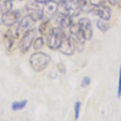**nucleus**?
Instances as JSON below:
<instances>
[{
  "label": "nucleus",
  "mask_w": 121,
  "mask_h": 121,
  "mask_svg": "<svg viewBox=\"0 0 121 121\" xmlns=\"http://www.w3.org/2000/svg\"><path fill=\"white\" fill-rule=\"evenodd\" d=\"M43 10V17L46 20H50L53 17L55 16L58 10V5L55 1L50 0L44 4Z\"/></svg>",
  "instance_id": "9"
},
{
  "label": "nucleus",
  "mask_w": 121,
  "mask_h": 121,
  "mask_svg": "<svg viewBox=\"0 0 121 121\" xmlns=\"http://www.w3.org/2000/svg\"><path fill=\"white\" fill-rule=\"evenodd\" d=\"M12 6L11 0H0V13L3 14L12 10Z\"/></svg>",
  "instance_id": "15"
},
{
  "label": "nucleus",
  "mask_w": 121,
  "mask_h": 121,
  "mask_svg": "<svg viewBox=\"0 0 121 121\" xmlns=\"http://www.w3.org/2000/svg\"><path fill=\"white\" fill-rule=\"evenodd\" d=\"M36 34L37 30L36 29H29L26 31L19 43V48L22 53H25L28 52L33 43V41Z\"/></svg>",
  "instance_id": "3"
},
{
  "label": "nucleus",
  "mask_w": 121,
  "mask_h": 121,
  "mask_svg": "<svg viewBox=\"0 0 121 121\" xmlns=\"http://www.w3.org/2000/svg\"><path fill=\"white\" fill-rule=\"evenodd\" d=\"M63 6H64L65 13L68 14L72 17H78L81 13V6L77 2V1H75V0L67 1Z\"/></svg>",
  "instance_id": "7"
},
{
  "label": "nucleus",
  "mask_w": 121,
  "mask_h": 121,
  "mask_svg": "<svg viewBox=\"0 0 121 121\" xmlns=\"http://www.w3.org/2000/svg\"><path fill=\"white\" fill-rule=\"evenodd\" d=\"M57 15L58 22L61 28L70 27L72 25V17L67 13H59Z\"/></svg>",
  "instance_id": "12"
},
{
  "label": "nucleus",
  "mask_w": 121,
  "mask_h": 121,
  "mask_svg": "<svg viewBox=\"0 0 121 121\" xmlns=\"http://www.w3.org/2000/svg\"><path fill=\"white\" fill-rule=\"evenodd\" d=\"M27 103V99H24L21 101H15L12 103V108L13 110H22L26 107Z\"/></svg>",
  "instance_id": "17"
},
{
  "label": "nucleus",
  "mask_w": 121,
  "mask_h": 121,
  "mask_svg": "<svg viewBox=\"0 0 121 121\" xmlns=\"http://www.w3.org/2000/svg\"><path fill=\"white\" fill-rule=\"evenodd\" d=\"M78 24L81 29L83 32L86 39L87 41L91 40L93 36V29L92 27L91 22L88 18H82L79 19Z\"/></svg>",
  "instance_id": "8"
},
{
  "label": "nucleus",
  "mask_w": 121,
  "mask_h": 121,
  "mask_svg": "<svg viewBox=\"0 0 121 121\" xmlns=\"http://www.w3.org/2000/svg\"><path fill=\"white\" fill-rule=\"evenodd\" d=\"M81 107V103L80 101H76L75 103V107H74L75 120H78L79 119V117Z\"/></svg>",
  "instance_id": "20"
},
{
  "label": "nucleus",
  "mask_w": 121,
  "mask_h": 121,
  "mask_svg": "<svg viewBox=\"0 0 121 121\" xmlns=\"http://www.w3.org/2000/svg\"><path fill=\"white\" fill-rule=\"evenodd\" d=\"M36 22V20H34L29 14H28L27 15L24 17L20 20V21L18 23V28L22 29H28L30 26H32Z\"/></svg>",
  "instance_id": "13"
},
{
  "label": "nucleus",
  "mask_w": 121,
  "mask_h": 121,
  "mask_svg": "<svg viewBox=\"0 0 121 121\" xmlns=\"http://www.w3.org/2000/svg\"><path fill=\"white\" fill-rule=\"evenodd\" d=\"M51 62V58L48 54L43 52H36L32 54L29 58V64L34 71L40 72L43 71Z\"/></svg>",
  "instance_id": "1"
},
{
  "label": "nucleus",
  "mask_w": 121,
  "mask_h": 121,
  "mask_svg": "<svg viewBox=\"0 0 121 121\" xmlns=\"http://www.w3.org/2000/svg\"><path fill=\"white\" fill-rule=\"evenodd\" d=\"M91 78L88 77V76H86L82 79L81 81V86L82 87H86V86L89 85V84L91 83Z\"/></svg>",
  "instance_id": "23"
},
{
  "label": "nucleus",
  "mask_w": 121,
  "mask_h": 121,
  "mask_svg": "<svg viewBox=\"0 0 121 121\" xmlns=\"http://www.w3.org/2000/svg\"><path fill=\"white\" fill-rule=\"evenodd\" d=\"M34 1L38 4H45L46 2H48L50 0H34Z\"/></svg>",
  "instance_id": "26"
},
{
  "label": "nucleus",
  "mask_w": 121,
  "mask_h": 121,
  "mask_svg": "<svg viewBox=\"0 0 121 121\" xmlns=\"http://www.w3.org/2000/svg\"><path fill=\"white\" fill-rule=\"evenodd\" d=\"M44 44V39L43 37H38L33 42V46L35 50H39L43 47Z\"/></svg>",
  "instance_id": "19"
},
{
  "label": "nucleus",
  "mask_w": 121,
  "mask_h": 121,
  "mask_svg": "<svg viewBox=\"0 0 121 121\" xmlns=\"http://www.w3.org/2000/svg\"><path fill=\"white\" fill-rule=\"evenodd\" d=\"M20 13L17 10H10L2 14L1 22L5 26L11 27L15 24L20 19Z\"/></svg>",
  "instance_id": "5"
},
{
  "label": "nucleus",
  "mask_w": 121,
  "mask_h": 121,
  "mask_svg": "<svg viewBox=\"0 0 121 121\" xmlns=\"http://www.w3.org/2000/svg\"><path fill=\"white\" fill-rule=\"evenodd\" d=\"M89 1L91 5L98 8V7L104 5L105 0H89Z\"/></svg>",
  "instance_id": "21"
},
{
  "label": "nucleus",
  "mask_w": 121,
  "mask_h": 121,
  "mask_svg": "<svg viewBox=\"0 0 121 121\" xmlns=\"http://www.w3.org/2000/svg\"><path fill=\"white\" fill-rule=\"evenodd\" d=\"M26 10H27L30 16L36 20V22L41 20L43 17V10L41 9L37 3L32 1H29L26 4Z\"/></svg>",
  "instance_id": "6"
},
{
  "label": "nucleus",
  "mask_w": 121,
  "mask_h": 121,
  "mask_svg": "<svg viewBox=\"0 0 121 121\" xmlns=\"http://www.w3.org/2000/svg\"><path fill=\"white\" fill-rule=\"evenodd\" d=\"M46 36V44L48 47L52 50H56L59 49L66 35L62 28L56 27L52 28Z\"/></svg>",
  "instance_id": "2"
},
{
  "label": "nucleus",
  "mask_w": 121,
  "mask_h": 121,
  "mask_svg": "<svg viewBox=\"0 0 121 121\" xmlns=\"http://www.w3.org/2000/svg\"><path fill=\"white\" fill-rule=\"evenodd\" d=\"M11 1H14V0H11ZM18 1H22V0H18Z\"/></svg>",
  "instance_id": "28"
},
{
  "label": "nucleus",
  "mask_w": 121,
  "mask_h": 121,
  "mask_svg": "<svg viewBox=\"0 0 121 121\" xmlns=\"http://www.w3.org/2000/svg\"><path fill=\"white\" fill-rule=\"evenodd\" d=\"M70 32L76 38V43H79L81 45H82L84 44L86 41L83 32L81 29L79 24H73L70 27Z\"/></svg>",
  "instance_id": "10"
},
{
  "label": "nucleus",
  "mask_w": 121,
  "mask_h": 121,
  "mask_svg": "<svg viewBox=\"0 0 121 121\" xmlns=\"http://www.w3.org/2000/svg\"><path fill=\"white\" fill-rule=\"evenodd\" d=\"M52 28L50 27V20H46L39 26V30L42 35H47Z\"/></svg>",
  "instance_id": "16"
},
{
  "label": "nucleus",
  "mask_w": 121,
  "mask_h": 121,
  "mask_svg": "<svg viewBox=\"0 0 121 121\" xmlns=\"http://www.w3.org/2000/svg\"><path fill=\"white\" fill-rule=\"evenodd\" d=\"M98 8V9L94 10V12L96 15L99 17L100 19L105 21H108L110 19L112 12L109 6L103 5Z\"/></svg>",
  "instance_id": "11"
},
{
  "label": "nucleus",
  "mask_w": 121,
  "mask_h": 121,
  "mask_svg": "<svg viewBox=\"0 0 121 121\" xmlns=\"http://www.w3.org/2000/svg\"><path fill=\"white\" fill-rule=\"evenodd\" d=\"M52 1H55L58 6H59V5H62V6H63V5L65 3L66 1H67V0H52Z\"/></svg>",
  "instance_id": "25"
},
{
  "label": "nucleus",
  "mask_w": 121,
  "mask_h": 121,
  "mask_svg": "<svg viewBox=\"0 0 121 121\" xmlns=\"http://www.w3.org/2000/svg\"><path fill=\"white\" fill-rule=\"evenodd\" d=\"M108 1L112 5H115L117 3V0H108Z\"/></svg>",
  "instance_id": "27"
},
{
  "label": "nucleus",
  "mask_w": 121,
  "mask_h": 121,
  "mask_svg": "<svg viewBox=\"0 0 121 121\" xmlns=\"http://www.w3.org/2000/svg\"><path fill=\"white\" fill-rule=\"evenodd\" d=\"M105 20H103L100 19L98 20L96 22V26L98 28V29L102 32H106L109 29V24H107V22H104Z\"/></svg>",
  "instance_id": "18"
},
{
  "label": "nucleus",
  "mask_w": 121,
  "mask_h": 121,
  "mask_svg": "<svg viewBox=\"0 0 121 121\" xmlns=\"http://www.w3.org/2000/svg\"><path fill=\"white\" fill-rule=\"evenodd\" d=\"M117 97L120 98L121 97V65L119 70V82H118V87H117Z\"/></svg>",
  "instance_id": "22"
},
{
  "label": "nucleus",
  "mask_w": 121,
  "mask_h": 121,
  "mask_svg": "<svg viewBox=\"0 0 121 121\" xmlns=\"http://www.w3.org/2000/svg\"><path fill=\"white\" fill-rule=\"evenodd\" d=\"M16 39V34H15L12 30L9 29L4 35V44L8 49H11L15 44Z\"/></svg>",
  "instance_id": "14"
},
{
  "label": "nucleus",
  "mask_w": 121,
  "mask_h": 121,
  "mask_svg": "<svg viewBox=\"0 0 121 121\" xmlns=\"http://www.w3.org/2000/svg\"><path fill=\"white\" fill-rule=\"evenodd\" d=\"M76 1H77V2L79 3L80 6H81L82 9L84 6H86V4H87V1L86 0H76Z\"/></svg>",
  "instance_id": "24"
},
{
  "label": "nucleus",
  "mask_w": 121,
  "mask_h": 121,
  "mask_svg": "<svg viewBox=\"0 0 121 121\" xmlns=\"http://www.w3.org/2000/svg\"><path fill=\"white\" fill-rule=\"evenodd\" d=\"M76 48V41L72 37L65 36L58 50L65 55L70 56L74 53Z\"/></svg>",
  "instance_id": "4"
}]
</instances>
